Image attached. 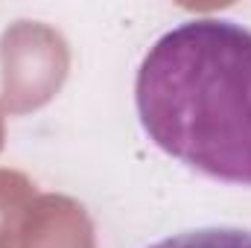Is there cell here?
<instances>
[{
	"label": "cell",
	"mask_w": 251,
	"mask_h": 248,
	"mask_svg": "<svg viewBox=\"0 0 251 248\" xmlns=\"http://www.w3.org/2000/svg\"><path fill=\"white\" fill-rule=\"evenodd\" d=\"M149 248H251V231L243 228H196L164 237Z\"/></svg>",
	"instance_id": "2"
},
{
	"label": "cell",
	"mask_w": 251,
	"mask_h": 248,
	"mask_svg": "<svg viewBox=\"0 0 251 248\" xmlns=\"http://www.w3.org/2000/svg\"><path fill=\"white\" fill-rule=\"evenodd\" d=\"M149 140L184 167L251 187V29L193 18L164 32L134 79Z\"/></svg>",
	"instance_id": "1"
}]
</instances>
